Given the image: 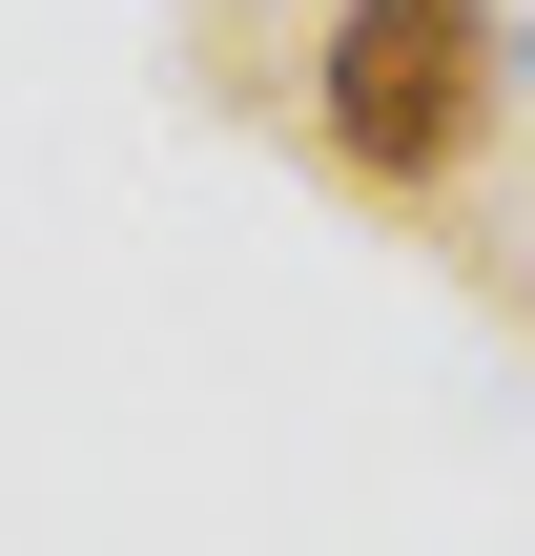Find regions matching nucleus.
Listing matches in <instances>:
<instances>
[{"label":"nucleus","instance_id":"nucleus-1","mask_svg":"<svg viewBox=\"0 0 535 556\" xmlns=\"http://www.w3.org/2000/svg\"><path fill=\"white\" fill-rule=\"evenodd\" d=\"M495 0H351L330 21V62H309V103H330V165L351 186H392V206H433L474 144H495Z\"/></svg>","mask_w":535,"mask_h":556}]
</instances>
